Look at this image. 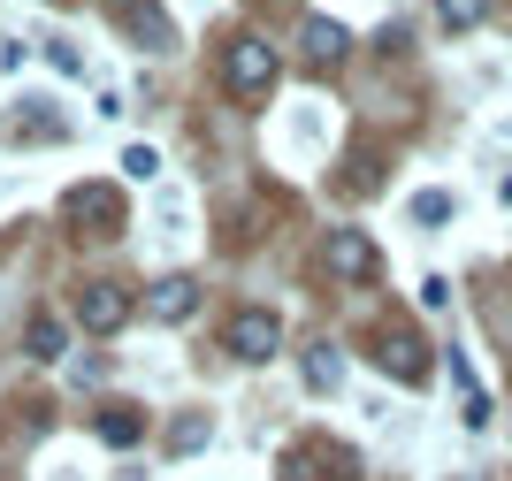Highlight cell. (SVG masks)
<instances>
[{"label": "cell", "instance_id": "cell-18", "mask_svg": "<svg viewBox=\"0 0 512 481\" xmlns=\"http://www.w3.org/2000/svg\"><path fill=\"white\" fill-rule=\"evenodd\" d=\"M153 168H161V161H153L146 146H130V153H123V176H153Z\"/></svg>", "mask_w": 512, "mask_h": 481}, {"label": "cell", "instance_id": "cell-6", "mask_svg": "<svg viewBox=\"0 0 512 481\" xmlns=\"http://www.w3.org/2000/svg\"><path fill=\"white\" fill-rule=\"evenodd\" d=\"M77 321H85L92 336H115L130 321V298H123V283H85V298H77Z\"/></svg>", "mask_w": 512, "mask_h": 481}, {"label": "cell", "instance_id": "cell-1", "mask_svg": "<svg viewBox=\"0 0 512 481\" xmlns=\"http://www.w3.org/2000/svg\"><path fill=\"white\" fill-rule=\"evenodd\" d=\"M222 84H230L237 100H260V92L276 84V46H268V39H230V54H222Z\"/></svg>", "mask_w": 512, "mask_h": 481}, {"label": "cell", "instance_id": "cell-7", "mask_svg": "<svg viewBox=\"0 0 512 481\" xmlns=\"http://www.w3.org/2000/svg\"><path fill=\"white\" fill-rule=\"evenodd\" d=\"M321 260H329V268H337V275H352V283H367V275L383 268V260H375V245H367L360 230H329V245H321Z\"/></svg>", "mask_w": 512, "mask_h": 481}, {"label": "cell", "instance_id": "cell-15", "mask_svg": "<svg viewBox=\"0 0 512 481\" xmlns=\"http://www.w3.org/2000/svg\"><path fill=\"white\" fill-rule=\"evenodd\" d=\"M199 443H207V420H176V428H169V451H176V459H184V451H199Z\"/></svg>", "mask_w": 512, "mask_h": 481}, {"label": "cell", "instance_id": "cell-5", "mask_svg": "<svg viewBox=\"0 0 512 481\" xmlns=\"http://www.w3.org/2000/svg\"><path fill=\"white\" fill-rule=\"evenodd\" d=\"M69 222H85L92 237H115L123 230V199H115L107 184H77L69 191Z\"/></svg>", "mask_w": 512, "mask_h": 481}, {"label": "cell", "instance_id": "cell-8", "mask_svg": "<svg viewBox=\"0 0 512 481\" xmlns=\"http://www.w3.org/2000/svg\"><path fill=\"white\" fill-rule=\"evenodd\" d=\"M115 16H123V31L146 46V54H161V46H169V16H161L153 0H115Z\"/></svg>", "mask_w": 512, "mask_h": 481}, {"label": "cell", "instance_id": "cell-2", "mask_svg": "<svg viewBox=\"0 0 512 481\" xmlns=\"http://www.w3.org/2000/svg\"><path fill=\"white\" fill-rule=\"evenodd\" d=\"M352 474H360V459H352L344 443L306 436V443H291V451H283V481H352Z\"/></svg>", "mask_w": 512, "mask_h": 481}, {"label": "cell", "instance_id": "cell-4", "mask_svg": "<svg viewBox=\"0 0 512 481\" xmlns=\"http://www.w3.org/2000/svg\"><path fill=\"white\" fill-rule=\"evenodd\" d=\"M375 367L398 375V382H428V344L413 329H383V336H375Z\"/></svg>", "mask_w": 512, "mask_h": 481}, {"label": "cell", "instance_id": "cell-3", "mask_svg": "<svg viewBox=\"0 0 512 481\" xmlns=\"http://www.w3.org/2000/svg\"><path fill=\"white\" fill-rule=\"evenodd\" d=\"M222 352L245 359V367H260V359L283 352V321L260 314V306H245V314H230V329H222Z\"/></svg>", "mask_w": 512, "mask_h": 481}, {"label": "cell", "instance_id": "cell-10", "mask_svg": "<svg viewBox=\"0 0 512 481\" xmlns=\"http://www.w3.org/2000/svg\"><path fill=\"white\" fill-rule=\"evenodd\" d=\"M192 306H199V283H192V275H169V283L153 291V314H161V321H184Z\"/></svg>", "mask_w": 512, "mask_h": 481}, {"label": "cell", "instance_id": "cell-17", "mask_svg": "<svg viewBox=\"0 0 512 481\" xmlns=\"http://www.w3.org/2000/svg\"><path fill=\"white\" fill-rule=\"evenodd\" d=\"M413 214H421V222H444L451 199H444V191H421V199H413Z\"/></svg>", "mask_w": 512, "mask_h": 481}, {"label": "cell", "instance_id": "cell-9", "mask_svg": "<svg viewBox=\"0 0 512 481\" xmlns=\"http://www.w3.org/2000/svg\"><path fill=\"white\" fill-rule=\"evenodd\" d=\"M299 46H306V62H321V69H329V62H344V46H352V39H344V23L314 16V23L299 31Z\"/></svg>", "mask_w": 512, "mask_h": 481}, {"label": "cell", "instance_id": "cell-11", "mask_svg": "<svg viewBox=\"0 0 512 481\" xmlns=\"http://www.w3.org/2000/svg\"><path fill=\"white\" fill-rule=\"evenodd\" d=\"M100 436L115 443V451H130V443L146 436V420H138V405H107V420H100Z\"/></svg>", "mask_w": 512, "mask_h": 481}, {"label": "cell", "instance_id": "cell-13", "mask_svg": "<svg viewBox=\"0 0 512 481\" xmlns=\"http://www.w3.org/2000/svg\"><path fill=\"white\" fill-rule=\"evenodd\" d=\"M306 382H314V390H337V382H344V359L329 352V344H314V352H306Z\"/></svg>", "mask_w": 512, "mask_h": 481}, {"label": "cell", "instance_id": "cell-12", "mask_svg": "<svg viewBox=\"0 0 512 481\" xmlns=\"http://www.w3.org/2000/svg\"><path fill=\"white\" fill-rule=\"evenodd\" d=\"M23 344H31V359H39V367H46V359H62V321H54V314H31Z\"/></svg>", "mask_w": 512, "mask_h": 481}, {"label": "cell", "instance_id": "cell-16", "mask_svg": "<svg viewBox=\"0 0 512 481\" xmlns=\"http://www.w3.org/2000/svg\"><path fill=\"white\" fill-rule=\"evenodd\" d=\"M46 54H54V69H62V77H85V54H77V46H69V39H54V46H46Z\"/></svg>", "mask_w": 512, "mask_h": 481}, {"label": "cell", "instance_id": "cell-14", "mask_svg": "<svg viewBox=\"0 0 512 481\" xmlns=\"http://www.w3.org/2000/svg\"><path fill=\"white\" fill-rule=\"evenodd\" d=\"M436 16H444V31H474L490 16V0H436Z\"/></svg>", "mask_w": 512, "mask_h": 481}]
</instances>
